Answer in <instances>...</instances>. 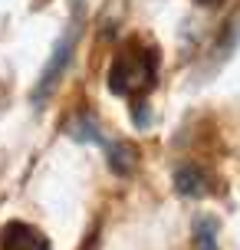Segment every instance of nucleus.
<instances>
[{
  "instance_id": "423d86ee",
  "label": "nucleus",
  "mask_w": 240,
  "mask_h": 250,
  "mask_svg": "<svg viewBox=\"0 0 240 250\" xmlns=\"http://www.w3.org/2000/svg\"><path fill=\"white\" fill-rule=\"evenodd\" d=\"M194 3H201V7H217V3H224V0H194Z\"/></svg>"
},
{
  "instance_id": "39448f33",
  "label": "nucleus",
  "mask_w": 240,
  "mask_h": 250,
  "mask_svg": "<svg viewBox=\"0 0 240 250\" xmlns=\"http://www.w3.org/2000/svg\"><path fill=\"white\" fill-rule=\"evenodd\" d=\"M194 247L198 250H220L217 247V221L214 217H198V224H194Z\"/></svg>"
},
{
  "instance_id": "f03ea898",
  "label": "nucleus",
  "mask_w": 240,
  "mask_h": 250,
  "mask_svg": "<svg viewBox=\"0 0 240 250\" xmlns=\"http://www.w3.org/2000/svg\"><path fill=\"white\" fill-rule=\"evenodd\" d=\"M73 43H76V30H66V37L56 43V50H53L50 62H46V69H43V76H40V83H37V92H33V99H37V102H43V99L53 92V89H56V83H60L63 69L69 66Z\"/></svg>"
},
{
  "instance_id": "20e7f679",
  "label": "nucleus",
  "mask_w": 240,
  "mask_h": 250,
  "mask_svg": "<svg viewBox=\"0 0 240 250\" xmlns=\"http://www.w3.org/2000/svg\"><path fill=\"white\" fill-rule=\"evenodd\" d=\"M175 188H178V194H184V198H201V194H207V178H204L201 168L184 165V168L175 171Z\"/></svg>"
},
{
  "instance_id": "f257e3e1",
  "label": "nucleus",
  "mask_w": 240,
  "mask_h": 250,
  "mask_svg": "<svg viewBox=\"0 0 240 250\" xmlns=\"http://www.w3.org/2000/svg\"><path fill=\"white\" fill-rule=\"evenodd\" d=\"M158 79V56L155 50H139L132 46L125 50L109 69V92L115 96H135V92H148Z\"/></svg>"
},
{
  "instance_id": "7ed1b4c3",
  "label": "nucleus",
  "mask_w": 240,
  "mask_h": 250,
  "mask_svg": "<svg viewBox=\"0 0 240 250\" xmlns=\"http://www.w3.org/2000/svg\"><path fill=\"white\" fill-rule=\"evenodd\" d=\"M0 250H53V247L43 237V230H37L33 224H23V221H13L0 234Z\"/></svg>"
}]
</instances>
